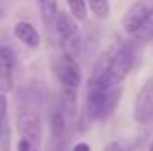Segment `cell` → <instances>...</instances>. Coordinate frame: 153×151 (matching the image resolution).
Masks as SVG:
<instances>
[{
  "instance_id": "1",
  "label": "cell",
  "mask_w": 153,
  "mask_h": 151,
  "mask_svg": "<svg viewBox=\"0 0 153 151\" xmlns=\"http://www.w3.org/2000/svg\"><path fill=\"white\" fill-rule=\"evenodd\" d=\"M16 128L22 139L38 148L41 144V115H39V94L34 89H25L18 96Z\"/></svg>"
},
{
  "instance_id": "2",
  "label": "cell",
  "mask_w": 153,
  "mask_h": 151,
  "mask_svg": "<svg viewBox=\"0 0 153 151\" xmlns=\"http://www.w3.org/2000/svg\"><path fill=\"white\" fill-rule=\"evenodd\" d=\"M123 89L121 85L114 87H100V85H91L87 84L85 87V103L84 109L91 115L93 121H103L111 117L119 105Z\"/></svg>"
},
{
  "instance_id": "3",
  "label": "cell",
  "mask_w": 153,
  "mask_h": 151,
  "mask_svg": "<svg viewBox=\"0 0 153 151\" xmlns=\"http://www.w3.org/2000/svg\"><path fill=\"white\" fill-rule=\"evenodd\" d=\"M53 30H55L62 53L76 59V55L82 50V36H80V29L76 25L75 18L68 13H59L55 18Z\"/></svg>"
},
{
  "instance_id": "4",
  "label": "cell",
  "mask_w": 153,
  "mask_h": 151,
  "mask_svg": "<svg viewBox=\"0 0 153 151\" xmlns=\"http://www.w3.org/2000/svg\"><path fill=\"white\" fill-rule=\"evenodd\" d=\"M135 61V46L132 43H121L114 50H111V82L119 85L134 68Z\"/></svg>"
},
{
  "instance_id": "5",
  "label": "cell",
  "mask_w": 153,
  "mask_h": 151,
  "mask_svg": "<svg viewBox=\"0 0 153 151\" xmlns=\"http://www.w3.org/2000/svg\"><path fill=\"white\" fill-rule=\"evenodd\" d=\"M66 114L62 112L59 100H52L48 107V121H50V146L48 151H62L66 144L68 123Z\"/></svg>"
},
{
  "instance_id": "6",
  "label": "cell",
  "mask_w": 153,
  "mask_h": 151,
  "mask_svg": "<svg viewBox=\"0 0 153 151\" xmlns=\"http://www.w3.org/2000/svg\"><path fill=\"white\" fill-rule=\"evenodd\" d=\"M53 73L57 75V80L61 84V87H73L78 89L82 84V73H80V66L76 62L75 57L70 55H61L55 64H53Z\"/></svg>"
},
{
  "instance_id": "7",
  "label": "cell",
  "mask_w": 153,
  "mask_h": 151,
  "mask_svg": "<svg viewBox=\"0 0 153 151\" xmlns=\"http://www.w3.org/2000/svg\"><path fill=\"white\" fill-rule=\"evenodd\" d=\"M152 14H153V0H137L135 4H132L126 9L125 16L121 20L123 30L132 36Z\"/></svg>"
},
{
  "instance_id": "8",
  "label": "cell",
  "mask_w": 153,
  "mask_h": 151,
  "mask_svg": "<svg viewBox=\"0 0 153 151\" xmlns=\"http://www.w3.org/2000/svg\"><path fill=\"white\" fill-rule=\"evenodd\" d=\"M134 119L137 124H148L153 119V76H150L139 89L135 105H134Z\"/></svg>"
},
{
  "instance_id": "9",
  "label": "cell",
  "mask_w": 153,
  "mask_h": 151,
  "mask_svg": "<svg viewBox=\"0 0 153 151\" xmlns=\"http://www.w3.org/2000/svg\"><path fill=\"white\" fill-rule=\"evenodd\" d=\"M14 52L9 46H0V85L4 93L14 89Z\"/></svg>"
},
{
  "instance_id": "10",
  "label": "cell",
  "mask_w": 153,
  "mask_h": 151,
  "mask_svg": "<svg viewBox=\"0 0 153 151\" xmlns=\"http://www.w3.org/2000/svg\"><path fill=\"white\" fill-rule=\"evenodd\" d=\"M13 32H14V36H16L18 41H22L29 48H38L39 43H41L39 32L36 30V27L32 23H29V21H18V23H14Z\"/></svg>"
},
{
  "instance_id": "11",
  "label": "cell",
  "mask_w": 153,
  "mask_h": 151,
  "mask_svg": "<svg viewBox=\"0 0 153 151\" xmlns=\"http://www.w3.org/2000/svg\"><path fill=\"white\" fill-rule=\"evenodd\" d=\"M0 148L2 151L11 150V126L7 115V98L4 93H0Z\"/></svg>"
},
{
  "instance_id": "12",
  "label": "cell",
  "mask_w": 153,
  "mask_h": 151,
  "mask_svg": "<svg viewBox=\"0 0 153 151\" xmlns=\"http://www.w3.org/2000/svg\"><path fill=\"white\" fill-rule=\"evenodd\" d=\"M78 100V89L73 87H61V96H59V103L62 112L66 114V117L75 119L76 117V101Z\"/></svg>"
},
{
  "instance_id": "13",
  "label": "cell",
  "mask_w": 153,
  "mask_h": 151,
  "mask_svg": "<svg viewBox=\"0 0 153 151\" xmlns=\"http://www.w3.org/2000/svg\"><path fill=\"white\" fill-rule=\"evenodd\" d=\"M39 9V14H41V20L45 23L46 29L53 30V25H55V18L59 14L57 11V0H36Z\"/></svg>"
},
{
  "instance_id": "14",
  "label": "cell",
  "mask_w": 153,
  "mask_h": 151,
  "mask_svg": "<svg viewBox=\"0 0 153 151\" xmlns=\"http://www.w3.org/2000/svg\"><path fill=\"white\" fill-rule=\"evenodd\" d=\"M153 41V14L132 34V44L137 48V46H144V44H148V43H152Z\"/></svg>"
},
{
  "instance_id": "15",
  "label": "cell",
  "mask_w": 153,
  "mask_h": 151,
  "mask_svg": "<svg viewBox=\"0 0 153 151\" xmlns=\"http://www.w3.org/2000/svg\"><path fill=\"white\" fill-rule=\"evenodd\" d=\"M89 9L93 11V14L100 20L107 18L109 13H111V5H109V0H85Z\"/></svg>"
},
{
  "instance_id": "16",
  "label": "cell",
  "mask_w": 153,
  "mask_h": 151,
  "mask_svg": "<svg viewBox=\"0 0 153 151\" xmlns=\"http://www.w3.org/2000/svg\"><path fill=\"white\" fill-rule=\"evenodd\" d=\"M71 16L75 20H85L87 16V2L85 0H68Z\"/></svg>"
},
{
  "instance_id": "17",
  "label": "cell",
  "mask_w": 153,
  "mask_h": 151,
  "mask_svg": "<svg viewBox=\"0 0 153 151\" xmlns=\"http://www.w3.org/2000/svg\"><path fill=\"white\" fill-rule=\"evenodd\" d=\"M18 151H38V148H36L34 144H30L29 141L20 139V142H18Z\"/></svg>"
},
{
  "instance_id": "18",
  "label": "cell",
  "mask_w": 153,
  "mask_h": 151,
  "mask_svg": "<svg viewBox=\"0 0 153 151\" xmlns=\"http://www.w3.org/2000/svg\"><path fill=\"white\" fill-rule=\"evenodd\" d=\"M71 151H91V146L87 144V142H78L73 146V150Z\"/></svg>"
},
{
  "instance_id": "19",
  "label": "cell",
  "mask_w": 153,
  "mask_h": 151,
  "mask_svg": "<svg viewBox=\"0 0 153 151\" xmlns=\"http://www.w3.org/2000/svg\"><path fill=\"white\" fill-rule=\"evenodd\" d=\"M103 151H123V148H121L119 142H111V144H107L103 148Z\"/></svg>"
},
{
  "instance_id": "20",
  "label": "cell",
  "mask_w": 153,
  "mask_h": 151,
  "mask_svg": "<svg viewBox=\"0 0 153 151\" xmlns=\"http://www.w3.org/2000/svg\"><path fill=\"white\" fill-rule=\"evenodd\" d=\"M148 151H153V139H152V144H150V150Z\"/></svg>"
}]
</instances>
